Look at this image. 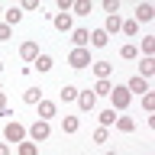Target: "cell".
<instances>
[{
  "label": "cell",
  "instance_id": "1",
  "mask_svg": "<svg viewBox=\"0 0 155 155\" xmlns=\"http://www.w3.org/2000/svg\"><path fill=\"white\" fill-rule=\"evenodd\" d=\"M91 48H71L68 52V65L74 68V71H81V68H91Z\"/></svg>",
  "mask_w": 155,
  "mask_h": 155
},
{
  "label": "cell",
  "instance_id": "2",
  "mask_svg": "<svg viewBox=\"0 0 155 155\" xmlns=\"http://www.w3.org/2000/svg\"><path fill=\"white\" fill-rule=\"evenodd\" d=\"M129 100H133V94L126 91V84H120V87H113V91H110V104H113L116 113H123L126 107H129Z\"/></svg>",
  "mask_w": 155,
  "mask_h": 155
},
{
  "label": "cell",
  "instance_id": "3",
  "mask_svg": "<svg viewBox=\"0 0 155 155\" xmlns=\"http://www.w3.org/2000/svg\"><path fill=\"white\" fill-rule=\"evenodd\" d=\"M48 133H52V126H48L45 120H36L32 126H26V139H32V142H45Z\"/></svg>",
  "mask_w": 155,
  "mask_h": 155
},
{
  "label": "cell",
  "instance_id": "4",
  "mask_svg": "<svg viewBox=\"0 0 155 155\" xmlns=\"http://www.w3.org/2000/svg\"><path fill=\"white\" fill-rule=\"evenodd\" d=\"M26 139V126L16 123V120H10L7 129H3V142H23Z\"/></svg>",
  "mask_w": 155,
  "mask_h": 155
},
{
  "label": "cell",
  "instance_id": "5",
  "mask_svg": "<svg viewBox=\"0 0 155 155\" xmlns=\"http://www.w3.org/2000/svg\"><path fill=\"white\" fill-rule=\"evenodd\" d=\"M39 42H32V39H26V42H19V58H23V65H32L39 58Z\"/></svg>",
  "mask_w": 155,
  "mask_h": 155
},
{
  "label": "cell",
  "instance_id": "6",
  "mask_svg": "<svg viewBox=\"0 0 155 155\" xmlns=\"http://www.w3.org/2000/svg\"><path fill=\"white\" fill-rule=\"evenodd\" d=\"M48 23H52L58 32H71V29H74V16H71V13H52Z\"/></svg>",
  "mask_w": 155,
  "mask_h": 155
},
{
  "label": "cell",
  "instance_id": "7",
  "mask_svg": "<svg viewBox=\"0 0 155 155\" xmlns=\"http://www.w3.org/2000/svg\"><path fill=\"white\" fill-rule=\"evenodd\" d=\"M52 68H55V58L45 55V52H39V58L32 61V71H39V74H48Z\"/></svg>",
  "mask_w": 155,
  "mask_h": 155
},
{
  "label": "cell",
  "instance_id": "8",
  "mask_svg": "<svg viewBox=\"0 0 155 155\" xmlns=\"http://www.w3.org/2000/svg\"><path fill=\"white\" fill-rule=\"evenodd\" d=\"M78 107L84 110V113H91L97 107V97H94V91H78Z\"/></svg>",
  "mask_w": 155,
  "mask_h": 155
},
{
  "label": "cell",
  "instance_id": "9",
  "mask_svg": "<svg viewBox=\"0 0 155 155\" xmlns=\"http://www.w3.org/2000/svg\"><path fill=\"white\" fill-rule=\"evenodd\" d=\"M91 71H94V78H110L113 74V65L107 58H97V61H91Z\"/></svg>",
  "mask_w": 155,
  "mask_h": 155
},
{
  "label": "cell",
  "instance_id": "10",
  "mask_svg": "<svg viewBox=\"0 0 155 155\" xmlns=\"http://www.w3.org/2000/svg\"><path fill=\"white\" fill-rule=\"evenodd\" d=\"M87 39H91V29H84V26L71 29V42H74V48H87Z\"/></svg>",
  "mask_w": 155,
  "mask_h": 155
},
{
  "label": "cell",
  "instance_id": "11",
  "mask_svg": "<svg viewBox=\"0 0 155 155\" xmlns=\"http://www.w3.org/2000/svg\"><path fill=\"white\" fill-rule=\"evenodd\" d=\"M126 91H129V94H139V97H142V94H149V81L136 74V78H129V84H126Z\"/></svg>",
  "mask_w": 155,
  "mask_h": 155
},
{
  "label": "cell",
  "instance_id": "12",
  "mask_svg": "<svg viewBox=\"0 0 155 155\" xmlns=\"http://www.w3.org/2000/svg\"><path fill=\"white\" fill-rule=\"evenodd\" d=\"M152 19H155L152 3H139V7H136V23H152Z\"/></svg>",
  "mask_w": 155,
  "mask_h": 155
},
{
  "label": "cell",
  "instance_id": "13",
  "mask_svg": "<svg viewBox=\"0 0 155 155\" xmlns=\"http://www.w3.org/2000/svg\"><path fill=\"white\" fill-rule=\"evenodd\" d=\"M36 110H39V120H45V123H48V120H52V116L58 113L52 100H39V104H36Z\"/></svg>",
  "mask_w": 155,
  "mask_h": 155
},
{
  "label": "cell",
  "instance_id": "14",
  "mask_svg": "<svg viewBox=\"0 0 155 155\" xmlns=\"http://www.w3.org/2000/svg\"><path fill=\"white\" fill-rule=\"evenodd\" d=\"M107 42H110V36H107L104 29H94L91 39H87V45H91V48H107Z\"/></svg>",
  "mask_w": 155,
  "mask_h": 155
},
{
  "label": "cell",
  "instance_id": "15",
  "mask_svg": "<svg viewBox=\"0 0 155 155\" xmlns=\"http://www.w3.org/2000/svg\"><path fill=\"white\" fill-rule=\"evenodd\" d=\"M91 91H94V97H110V91H113V84H110V78H97Z\"/></svg>",
  "mask_w": 155,
  "mask_h": 155
},
{
  "label": "cell",
  "instance_id": "16",
  "mask_svg": "<svg viewBox=\"0 0 155 155\" xmlns=\"http://www.w3.org/2000/svg\"><path fill=\"white\" fill-rule=\"evenodd\" d=\"M155 55V36H142L139 42V58H152Z\"/></svg>",
  "mask_w": 155,
  "mask_h": 155
},
{
  "label": "cell",
  "instance_id": "17",
  "mask_svg": "<svg viewBox=\"0 0 155 155\" xmlns=\"http://www.w3.org/2000/svg\"><path fill=\"white\" fill-rule=\"evenodd\" d=\"M91 0H71V16H91Z\"/></svg>",
  "mask_w": 155,
  "mask_h": 155
},
{
  "label": "cell",
  "instance_id": "18",
  "mask_svg": "<svg viewBox=\"0 0 155 155\" xmlns=\"http://www.w3.org/2000/svg\"><path fill=\"white\" fill-rule=\"evenodd\" d=\"M19 19H23V10H19V7H7V10H3V23H7L10 29L16 26Z\"/></svg>",
  "mask_w": 155,
  "mask_h": 155
},
{
  "label": "cell",
  "instance_id": "19",
  "mask_svg": "<svg viewBox=\"0 0 155 155\" xmlns=\"http://www.w3.org/2000/svg\"><path fill=\"white\" fill-rule=\"evenodd\" d=\"M16 155H39V142H32V139L16 142Z\"/></svg>",
  "mask_w": 155,
  "mask_h": 155
},
{
  "label": "cell",
  "instance_id": "20",
  "mask_svg": "<svg viewBox=\"0 0 155 155\" xmlns=\"http://www.w3.org/2000/svg\"><path fill=\"white\" fill-rule=\"evenodd\" d=\"M113 126L120 129V133H133V129H136V120H133V116H126V113H120Z\"/></svg>",
  "mask_w": 155,
  "mask_h": 155
},
{
  "label": "cell",
  "instance_id": "21",
  "mask_svg": "<svg viewBox=\"0 0 155 155\" xmlns=\"http://www.w3.org/2000/svg\"><path fill=\"white\" fill-rule=\"evenodd\" d=\"M152 74H155V58H139V78L149 81Z\"/></svg>",
  "mask_w": 155,
  "mask_h": 155
},
{
  "label": "cell",
  "instance_id": "22",
  "mask_svg": "<svg viewBox=\"0 0 155 155\" xmlns=\"http://www.w3.org/2000/svg\"><path fill=\"white\" fill-rule=\"evenodd\" d=\"M120 26H123V19H120V13H113V16H107L104 32H107V36H113V32H120Z\"/></svg>",
  "mask_w": 155,
  "mask_h": 155
},
{
  "label": "cell",
  "instance_id": "23",
  "mask_svg": "<svg viewBox=\"0 0 155 155\" xmlns=\"http://www.w3.org/2000/svg\"><path fill=\"white\" fill-rule=\"evenodd\" d=\"M116 116H120V113H116L113 107H104V110H100V126H113Z\"/></svg>",
  "mask_w": 155,
  "mask_h": 155
},
{
  "label": "cell",
  "instance_id": "24",
  "mask_svg": "<svg viewBox=\"0 0 155 155\" xmlns=\"http://www.w3.org/2000/svg\"><path fill=\"white\" fill-rule=\"evenodd\" d=\"M39 100H42V91L39 87H26L23 91V104H39Z\"/></svg>",
  "mask_w": 155,
  "mask_h": 155
},
{
  "label": "cell",
  "instance_id": "25",
  "mask_svg": "<svg viewBox=\"0 0 155 155\" xmlns=\"http://www.w3.org/2000/svg\"><path fill=\"white\" fill-rule=\"evenodd\" d=\"M120 32H123L126 39H133L136 32H139V23H136V19H123V26H120Z\"/></svg>",
  "mask_w": 155,
  "mask_h": 155
},
{
  "label": "cell",
  "instance_id": "26",
  "mask_svg": "<svg viewBox=\"0 0 155 155\" xmlns=\"http://www.w3.org/2000/svg\"><path fill=\"white\" fill-rule=\"evenodd\" d=\"M120 55H123L126 61H136V58H139V45H133V42H126V45L120 48Z\"/></svg>",
  "mask_w": 155,
  "mask_h": 155
},
{
  "label": "cell",
  "instance_id": "27",
  "mask_svg": "<svg viewBox=\"0 0 155 155\" xmlns=\"http://www.w3.org/2000/svg\"><path fill=\"white\" fill-rule=\"evenodd\" d=\"M61 129H65V133H78V129H81V120H78V116H65V120H61Z\"/></svg>",
  "mask_w": 155,
  "mask_h": 155
},
{
  "label": "cell",
  "instance_id": "28",
  "mask_svg": "<svg viewBox=\"0 0 155 155\" xmlns=\"http://www.w3.org/2000/svg\"><path fill=\"white\" fill-rule=\"evenodd\" d=\"M61 100H65V104H74L78 100V87H71V84L61 87Z\"/></svg>",
  "mask_w": 155,
  "mask_h": 155
},
{
  "label": "cell",
  "instance_id": "29",
  "mask_svg": "<svg viewBox=\"0 0 155 155\" xmlns=\"http://www.w3.org/2000/svg\"><path fill=\"white\" fill-rule=\"evenodd\" d=\"M142 110L152 116V110H155V94H152V91H149V94H142Z\"/></svg>",
  "mask_w": 155,
  "mask_h": 155
},
{
  "label": "cell",
  "instance_id": "30",
  "mask_svg": "<svg viewBox=\"0 0 155 155\" xmlns=\"http://www.w3.org/2000/svg\"><path fill=\"white\" fill-rule=\"evenodd\" d=\"M107 139H110V129H107V126H100V129H94V142H97V145H104Z\"/></svg>",
  "mask_w": 155,
  "mask_h": 155
},
{
  "label": "cell",
  "instance_id": "31",
  "mask_svg": "<svg viewBox=\"0 0 155 155\" xmlns=\"http://www.w3.org/2000/svg\"><path fill=\"white\" fill-rule=\"evenodd\" d=\"M10 39H13V29L7 23H0V42H10Z\"/></svg>",
  "mask_w": 155,
  "mask_h": 155
},
{
  "label": "cell",
  "instance_id": "32",
  "mask_svg": "<svg viewBox=\"0 0 155 155\" xmlns=\"http://www.w3.org/2000/svg\"><path fill=\"white\" fill-rule=\"evenodd\" d=\"M104 10H107V16H113L116 10H120V3L116 0H104Z\"/></svg>",
  "mask_w": 155,
  "mask_h": 155
},
{
  "label": "cell",
  "instance_id": "33",
  "mask_svg": "<svg viewBox=\"0 0 155 155\" xmlns=\"http://www.w3.org/2000/svg\"><path fill=\"white\" fill-rule=\"evenodd\" d=\"M19 10H29V13H32V10H39V0H23V7Z\"/></svg>",
  "mask_w": 155,
  "mask_h": 155
},
{
  "label": "cell",
  "instance_id": "34",
  "mask_svg": "<svg viewBox=\"0 0 155 155\" xmlns=\"http://www.w3.org/2000/svg\"><path fill=\"white\" fill-rule=\"evenodd\" d=\"M0 116H3V120H13V107H10V104L0 107Z\"/></svg>",
  "mask_w": 155,
  "mask_h": 155
},
{
  "label": "cell",
  "instance_id": "35",
  "mask_svg": "<svg viewBox=\"0 0 155 155\" xmlns=\"http://www.w3.org/2000/svg\"><path fill=\"white\" fill-rule=\"evenodd\" d=\"M0 155H10V142H0Z\"/></svg>",
  "mask_w": 155,
  "mask_h": 155
},
{
  "label": "cell",
  "instance_id": "36",
  "mask_svg": "<svg viewBox=\"0 0 155 155\" xmlns=\"http://www.w3.org/2000/svg\"><path fill=\"white\" fill-rule=\"evenodd\" d=\"M0 107H7V94L3 91H0Z\"/></svg>",
  "mask_w": 155,
  "mask_h": 155
},
{
  "label": "cell",
  "instance_id": "37",
  "mask_svg": "<svg viewBox=\"0 0 155 155\" xmlns=\"http://www.w3.org/2000/svg\"><path fill=\"white\" fill-rule=\"evenodd\" d=\"M104 155H120V152H104Z\"/></svg>",
  "mask_w": 155,
  "mask_h": 155
},
{
  "label": "cell",
  "instance_id": "38",
  "mask_svg": "<svg viewBox=\"0 0 155 155\" xmlns=\"http://www.w3.org/2000/svg\"><path fill=\"white\" fill-rule=\"evenodd\" d=\"M0 74H3V61H0Z\"/></svg>",
  "mask_w": 155,
  "mask_h": 155
},
{
  "label": "cell",
  "instance_id": "39",
  "mask_svg": "<svg viewBox=\"0 0 155 155\" xmlns=\"http://www.w3.org/2000/svg\"><path fill=\"white\" fill-rule=\"evenodd\" d=\"M0 13H3V3H0Z\"/></svg>",
  "mask_w": 155,
  "mask_h": 155
}]
</instances>
